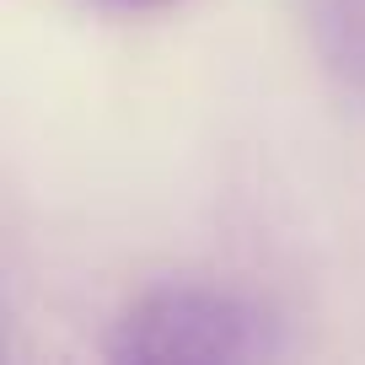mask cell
Masks as SVG:
<instances>
[{"instance_id": "6da1fadb", "label": "cell", "mask_w": 365, "mask_h": 365, "mask_svg": "<svg viewBox=\"0 0 365 365\" xmlns=\"http://www.w3.org/2000/svg\"><path fill=\"white\" fill-rule=\"evenodd\" d=\"M274 354V322L258 301L215 285H156L118 312L108 360L118 365H231Z\"/></svg>"}, {"instance_id": "7a4b0ae2", "label": "cell", "mask_w": 365, "mask_h": 365, "mask_svg": "<svg viewBox=\"0 0 365 365\" xmlns=\"http://www.w3.org/2000/svg\"><path fill=\"white\" fill-rule=\"evenodd\" d=\"M97 6H118V11H156V6H172V0H97Z\"/></svg>"}]
</instances>
